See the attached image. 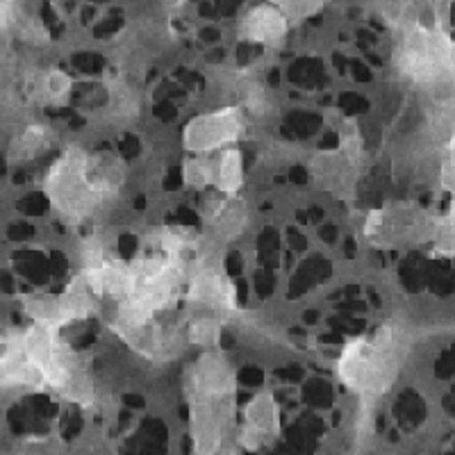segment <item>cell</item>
<instances>
[{
  "instance_id": "obj_1",
  "label": "cell",
  "mask_w": 455,
  "mask_h": 455,
  "mask_svg": "<svg viewBox=\"0 0 455 455\" xmlns=\"http://www.w3.org/2000/svg\"><path fill=\"white\" fill-rule=\"evenodd\" d=\"M125 180L124 162L109 153L67 150L52 166L46 180V192L52 205L71 219L92 214L108 196L119 192Z\"/></svg>"
},
{
  "instance_id": "obj_2",
  "label": "cell",
  "mask_w": 455,
  "mask_h": 455,
  "mask_svg": "<svg viewBox=\"0 0 455 455\" xmlns=\"http://www.w3.org/2000/svg\"><path fill=\"white\" fill-rule=\"evenodd\" d=\"M398 347L392 328H380L371 339L357 337L344 347L337 364L339 378L357 394H383L396 380Z\"/></svg>"
},
{
  "instance_id": "obj_3",
  "label": "cell",
  "mask_w": 455,
  "mask_h": 455,
  "mask_svg": "<svg viewBox=\"0 0 455 455\" xmlns=\"http://www.w3.org/2000/svg\"><path fill=\"white\" fill-rule=\"evenodd\" d=\"M396 60L398 71L417 84H440L453 71L451 39L424 26H412L403 32Z\"/></svg>"
},
{
  "instance_id": "obj_4",
  "label": "cell",
  "mask_w": 455,
  "mask_h": 455,
  "mask_svg": "<svg viewBox=\"0 0 455 455\" xmlns=\"http://www.w3.org/2000/svg\"><path fill=\"white\" fill-rule=\"evenodd\" d=\"M243 114L239 108H223L217 112L201 114L185 128V146L192 153L205 156L235 144L243 135Z\"/></svg>"
},
{
  "instance_id": "obj_5",
  "label": "cell",
  "mask_w": 455,
  "mask_h": 455,
  "mask_svg": "<svg viewBox=\"0 0 455 455\" xmlns=\"http://www.w3.org/2000/svg\"><path fill=\"white\" fill-rule=\"evenodd\" d=\"M280 433V408L274 398L262 394L253 398L243 412V426L239 440L246 449H259V446L269 444L275 440Z\"/></svg>"
},
{
  "instance_id": "obj_6",
  "label": "cell",
  "mask_w": 455,
  "mask_h": 455,
  "mask_svg": "<svg viewBox=\"0 0 455 455\" xmlns=\"http://www.w3.org/2000/svg\"><path fill=\"white\" fill-rule=\"evenodd\" d=\"M242 30L246 35V39H253L258 44H278L284 36V32H287V19L275 7H255L243 19Z\"/></svg>"
},
{
  "instance_id": "obj_7",
  "label": "cell",
  "mask_w": 455,
  "mask_h": 455,
  "mask_svg": "<svg viewBox=\"0 0 455 455\" xmlns=\"http://www.w3.org/2000/svg\"><path fill=\"white\" fill-rule=\"evenodd\" d=\"M212 169V185L226 196L237 194L239 187L243 185V157L237 148H221L219 160L210 162Z\"/></svg>"
},
{
  "instance_id": "obj_8",
  "label": "cell",
  "mask_w": 455,
  "mask_h": 455,
  "mask_svg": "<svg viewBox=\"0 0 455 455\" xmlns=\"http://www.w3.org/2000/svg\"><path fill=\"white\" fill-rule=\"evenodd\" d=\"M48 141H51V132L46 130V125H30L26 132H21V137L12 144V157L19 162L35 160L42 150L48 148Z\"/></svg>"
},
{
  "instance_id": "obj_9",
  "label": "cell",
  "mask_w": 455,
  "mask_h": 455,
  "mask_svg": "<svg viewBox=\"0 0 455 455\" xmlns=\"http://www.w3.org/2000/svg\"><path fill=\"white\" fill-rule=\"evenodd\" d=\"M219 332H221V323L214 316H201L189 326V341L198 344V347H214L219 341Z\"/></svg>"
},
{
  "instance_id": "obj_10",
  "label": "cell",
  "mask_w": 455,
  "mask_h": 455,
  "mask_svg": "<svg viewBox=\"0 0 455 455\" xmlns=\"http://www.w3.org/2000/svg\"><path fill=\"white\" fill-rule=\"evenodd\" d=\"M185 182L196 189H205L207 185H212V169L210 162L203 160H189L185 164Z\"/></svg>"
},
{
  "instance_id": "obj_11",
  "label": "cell",
  "mask_w": 455,
  "mask_h": 455,
  "mask_svg": "<svg viewBox=\"0 0 455 455\" xmlns=\"http://www.w3.org/2000/svg\"><path fill=\"white\" fill-rule=\"evenodd\" d=\"M280 7L284 19H303L307 14H315L323 0H271Z\"/></svg>"
}]
</instances>
